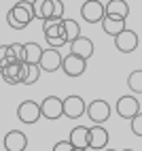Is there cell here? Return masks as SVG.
Here are the masks:
<instances>
[{"instance_id": "29", "label": "cell", "mask_w": 142, "mask_h": 151, "mask_svg": "<svg viewBox=\"0 0 142 151\" xmlns=\"http://www.w3.org/2000/svg\"><path fill=\"white\" fill-rule=\"evenodd\" d=\"M125 151H131V149H125Z\"/></svg>"}, {"instance_id": "20", "label": "cell", "mask_w": 142, "mask_h": 151, "mask_svg": "<svg viewBox=\"0 0 142 151\" xmlns=\"http://www.w3.org/2000/svg\"><path fill=\"white\" fill-rule=\"evenodd\" d=\"M24 53H26V64H40L45 49H40V45L32 41V43L24 45Z\"/></svg>"}, {"instance_id": "13", "label": "cell", "mask_w": 142, "mask_h": 151, "mask_svg": "<svg viewBox=\"0 0 142 151\" xmlns=\"http://www.w3.org/2000/svg\"><path fill=\"white\" fill-rule=\"evenodd\" d=\"M28 147V136L19 130H11L4 136V149L6 151H26Z\"/></svg>"}, {"instance_id": "10", "label": "cell", "mask_w": 142, "mask_h": 151, "mask_svg": "<svg viewBox=\"0 0 142 151\" xmlns=\"http://www.w3.org/2000/svg\"><path fill=\"white\" fill-rule=\"evenodd\" d=\"M85 68H87V60L83 58H78L74 53H68L64 58V64H62V70L68 75V77H81L85 73Z\"/></svg>"}, {"instance_id": "11", "label": "cell", "mask_w": 142, "mask_h": 151, "mask_svg": "<svg viewBox=\"0 0 142 151\" xmlns=\"http://www.w3.org/2000/svg\"><path fill=\"white\" fill-rule=\"evenodd\" d=\"M62 64H64V55H59L57 49L49 47V49H45L43 60H40V64H38V66L43 68V70H47V73H55V70L62 68Z\"/></svg>"}, {"instance_id": "5", "label": "cell", "mask_w": 142, "mask_h": 151, "mask_svg": "<svg viewBox=\"0 0 142 151\" xmlns=\"http://www.w3.org/2000/svg\"><path fill=\"white\" fill-rule=\"evenodd\" d=\"M17 117H19L21 124H36L43 117V109L34 100H26V102H21L17 106Z\"/></svg>"}, {"instance_id": "12", "label": "cell", "mask_w": 142, "mask_h": 151, "mask_svg": "<svg viewBox=\"0 0 142 151\" xmlns=\"http://www.w3.org/2000/svg\"><path fill=\"white\" fill-rule=\"evenodd\" d=\"M83 113H85V100L81 96L72 94V96L64 98V115L68 119H78Z\"/></svg>"}, {"instance_id": "15", "label": "cell", "mask_w": 142, "mask_h": 151, "mask_svg": "<svg viewBox=\"0 0 142 151\" xmlns=\"http://www.w3.org/2000/svg\"><path fill=\"white\" fill-rule=\"evenodd\" d=\"M70 53L87 60V58L93 55V43H91L87 36H81V38H76L74 43H70Z\"/></svg>"}, {"instance_id": "18", "label": "cell", "mask_w": 142, "mask_h": 151, "mask_svg": "<svg viewBox=\"0 0 142 151\" xmlns=\"http://www.w3.org/2000/svg\"><path fill=\"white\" fill-rule=\"evenodd\" d=\"M127 15H129V6L125 0H110V2H106V17L125 19Z\"/></svg>"}, {"instance_id": "7", "label": "cell", "mask_w": 142, "mask_h": 151, "mask_svg": "<svg viewBox=\"0 0 142 151\" xmlns=\"http://www.w3.org/2000/svg\"><path fill=\"white\" fill-rule=\"evenodd\" d=\"M87 115L96 126H102L110 117V106H108L106 100H93V102L87 106Z\"/></svg>"}, {"instance_id": "22", "label": "cell", "mask_w": 142, "mask_h": 151, "mask_svg": "<svg viewBox=\"0 0 142 151\" xmlns=\"http://www.w3.org/2000/svg\"><path fill=\"white\" fill-rule=\"evenodd\" d=\"M64 38L68 43H74L76 38H81V28L74 19H64Z\"/></svg>"}, {"instance_id": "2", "label": "cell", "mask_w": 142, "mask_h": 151, "mask_svg": "<svg viewBox=\"0 0 142 151\" xmlns=\"http://www.w3.org/2000/svg\"><path fill=\"white\" fill-rule=\"evenodd\" d=\"M36 19H64V4L62 0H34L32 2Z\"/></svg>"}, {"instance_id": "4", "label": "cell", "mask_w": 142, "mask_h": 151, "mask_svg": "<svg viewBox=\"0 0 142 151\" xmlns=\"http://www.w3.org/2000/svg\"><path fill=\"white\" fill-rule=\"evenodd\" d=\"M117 113L119 117H123V119H134L138 113H142L140 111V102H138V98L134 94H127V96H121L117 100Z\"/></svg>"}, {"instance_id": "6", "label": "cell", "mask_w": 142, "mask_h": 151, "mask_svg": "<svg viewBox=\"0 0 142 151\" xmlns=\"http://www.w3.org/2000/svg\"><path fill=\"white\" fill-rule=\"evenodd\" d=\"M40 109H43V117H47L49 122H55L64 115V100L59 96H47L40 102Z\"/></svg>"}, {"instance_id": "25", "label": "cell", "mask_w": 142, "mask_h": 151, "mask_svg": "<svg viewBox=\"0 0 142 151\" xmlns=\"http://www.w3.org/2000/svg\"><path fill=\"white\" fill-rule=\"evenodd\" d=\"M131 132L136 136H142V113H138L134 119H131Z\"/></svg>"}, {"instance_id": "23", "label": "cell", "mask_w": 142, "mask_h": 151, "mask_svg": "<svg viewBox=\"0 0 142 151\" xmlns=\"http://www.w3.org/2000/svg\"><path fill=\"white\" fill-rule=\"evenodd\" d=\"M40 68L38 64H24V85H34L40 77Z\"/></svg>"}, {"instance_id": "8", "label": "cell", "mask_w": 142, "mask_h": 151, "mask_svg": "<svg viewBox=\"0 0 142 151\" xmlns=\"http://www.w3.org/2000/svg\"><path fill=\"white\" fill-rule=\"evenodd\" d=\"M138 43H140L138 34L134 32V30H129V28H125L119 36H115V47L119 49L121 53H131L138 47Z\"/></svg>"}, {"instance_id": "21", "label": "cell", "mask_w": 142, "mask_h": 151, "mask_svg": "<svg viewBox=\"0 0 142 151\" xmlns=\"http://www.w3.org/2000/svg\"><path fill=\"white\" fill-rule=\"evenodd\" d=\"M102 30L108 34V36H119L121 32L125 30V19H113V17H104L102 22Z\"/></svg>"}, {"instance_id": "3", "label": "cell", "mask_w": 142, "mask_h": 151, "mask_svg": "<svg viewBox=\"0 0 142 151\" xmlns=\"http://www.w3.org/2000/svg\"><path fill=\"white\" fill-rule=\"evenodd\" d=\"M81 15L87 24H100L106 17V4H102L100 0H85L81 6Z\"/></svg>"}, {"instance_id": "27", "label": "cell", "mask_w": 142, "mask_h": 151, "mask_svg": "<svg viewBox=\"0 0 142 151\" xmlns=\"http://www.w3.org/2000/svg\"><path fill=\"white\" fill-rule=\"evenodd\" d=\"M74 151H87V149H74Z\"/></svg>"}, {"instance_id": "24", "label": "cell", "mask_w": 142, "mask_h": 151, "mask_svg": "<svg viewBox=\"0 0 142 151\" xmlns=\"http://www.w3.org/2000/svg\"><path fill=\"white\" fill-rule=\"evenodd\" d=\"M127 87L134 94H142V70H134L127 79Z\"/></svg>"}, {"instance_id": "14", "label": "cell", "mask_w": 142, "mask_h": 151, "mask_svg": "<svg viewBox=\"0 0 142 151\" xmlns=\"http://www.w3.org/2000/svg\"><path fill=\"white\" fill-rule=\"evenodd\" d=\"M108 145V132L102 126H91L89 128V149H100L102 151Z\"/></svg>"}, {"instance_id": "1", "label": "cell", "mask_w": 142, "mask_h": 151, "mask_svg": "<svg viewBox=\"0 0 142 151\" xmlns=\"http://www.w3.org/2000/svg\"><path fill=\"white\" fill-rule=\"evenodd\" d=\"M32 19H34V9H32V2H28V0H19L11 11H9V15H6L9 26L15 28V30L26 28Z\"/></svg>"}, {"instance_id": "28", "label": "cell", "mask_w": 142, "mask_h": 151, "mask_svg": "<svg viewBox=\"0 0 142 151\" xmlns=\"http://www.w3.org/2000/svg\"><path fill=\"white\" fill-rule=\"evenodd\" d=\"M106 151H115V149H106Z\"/></svg>"}, {"instance_id": "19", "label": "cell", "mask_w": 142, "mask_h": 151, "mask_svg": "<svg viewBox=\"0 0 142 151\" xmlns=\"http://www.w3.org/2000/svg\"><path fill=\"white\" fill-rule=\"evenodd\" d=\"M43 32L45 38H62L64 36V19H47L43 22Z\"/></svg>"}, {"instance_id": "9", "label": "cell", "mask_w": 142, "mask_h": 151, "mask_svg": "<svg viewBox=\"0 0 142 151\" xmlns=\"http://www.w3.org/2000/svg\"><path fill=\"white\" fill-rule=\"evenodd\" d=\"M24 62H26V53H24V45L21 43H13V45L2 47V62H0V66L24 64Z\"/></svg>"}, {"instance_id": "26", "label": "cell", "mask_w": 142, "mask_h": 151, "mask_svg": "<svg viewBox=\"0 0 142 151\" xmlns=\"http://www.w3.org/2000/svg\"><path fill=\"white\" fill-rule=\"evenodd\" d=\"M53 151H74V145L70 140H59V143L53 145Z\"/></svg>"}, {"instance_id": "16", "label": "cell", "mask_w": 142, "mask_h": 151, "mask_svg": "<svg viewBox=\"0 0 142 151\" xmlns=\"http://www.w3.org/2000/svg\"><path fill=\"white\" fill-rule=\"evenodd\" d=\"M24 64H6V66H2V79L6 83H11V85L24 83Z\"/></svg>"}, {"instance_id": "17", "label": "cell", "mask_w": 142, "mask_h": 151, "mask_svg": "<svg viewBox=\"0 0 142 151\" xmlns=\"http://www.w3.org/2000/svg\"><path fill=\"white\" fill-rule=\"evenodd\" d=\"M68 140L74 145V149H89V128H85V126L72 128Z\"/></svg>"}]
</instances>
